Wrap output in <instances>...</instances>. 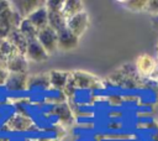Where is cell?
<instances>
[{
  "instance_id": "cell-1",
  "label": "cell",
  "mask_w": 158,
  "mask_h": 141,
  "mask_svg": "<svg viewBox=\"0 0 158 141\" xmlns=\"http://www.w3.org/2000/svg\"><path fill=\"white\" fill-rule=\"evenodd\" d=\"M75 88L79 90H90V92H99L105 89V84L101 79L96 75L84 72V70H74L70 72Z\"/></svg>"
},
{
  "instance_id": "cell-19",
  "label": "cell",
  "mask_w": 158,
  "mask_h": 141,
  "mask_svg": "<svg viewBox=\"0 0 158 141\" xmlns=\"http://www.w3.org/2000/svg\"><path fill=\"white\" fill-rule=\"evenodd\" d=\"M26 38L27 41H31V40H36L37 38V35H38V30L27 20V19H22L19 28H17Z\"/></svg>"
},
{
  "instance_id": "cell-18",
  "label": "cell",
  "mask_w": 158,
  "mask_h": 141,
  "mask_svg": "<svg viewBox=\"0 0 158 141\" xmlns=\"http://www.w3.org/2000/svg\"><path fill=\"white\" fill-rule=\"evenodd\" d=\"M48 26L56 32L67 27V19L62 12H48Z\"/></svg>"
},
{
  "instance_id": "cell-12",
  "label": "cell",
  "mask_w": 158,
  "mask_h": 141,
  "mask_svg": "<svg viewBox=\"0 0 158 141\" xmlns=\"http://www.w3.org/2000/svg\"><path fill=\"white\" fill-rule=\"evenodd\" d=\"M6 69L9 73H26L28 70V59L25 54H15L6 63Z\"/></svg>"
},
{
  "instance_id": "cell-23",
  "label": "cell",
  "mask_w": 158,
  "mask_h": 141,
  "mask_svg": "<svg viewBox=\"0 0 158 141\" xmlns=\"http://www.w3.org/2000/svg\"><path fill=\"white\" fill-rule=\"evenodd\" d=\"M9 77V72L6 68L0 67V85H5V82Z\"/></svg>"
},
{
  "instance_id": "cell-2",
  "label": "cell",
  "mask_w": 158,
  "mask_h": 141,
  "mask_svg": "<svg viewBox=\"0 0 158 141\" xmlns=\"http://www.w3.org/2000/svg\"><path fill=\"white\" fill-rule=\"evenodd\" d=\"M22 17L12 9H7L0 14V38H7V36L16 28H19Z\"/></svg>"
},
{
  "instance_id": "cell-3",
  "label": "cell",
  "mask_w": 158,
  "mask_h": 141,
  "mask_svg": "<svg viewBox=\"0 0 158 141\" xmlns=\"http://www.w3.org/2000/svg\"><path fill=\"white\" fill-rule=\"evenodd\" d=\"M4 129L9 131H30L35 129L33 120L25 113H16L11 115L4 124Z\"/></svg>"
},
{
  "instance_id": "cell-28",
  "label": "cell",
  "mask_w": 158,
  "mask_h": 141,
  "mask_svg": "<svg viewBox=\"0 0 158 141\" xmlns=\"http://www.w3.org/2000/svg\"><path fill=\"white\" fill-rule=\"evenodd\" d=\"M157 54H158V45H157Z\"/></svg>"
},
{
  "instance_id": "cell-9",
  "label": "cell",
  "mask_w": 158,
  "mask_h": 141,
  "mask_svg": "<svg viewBox=\"0 0 158 141\" xmlns=\"http://www.w3.org/2000/svg\"><path fill=\"white\" fill-rule=\"evenodd\" d=\"M11 7L22 17L26 19L35 10L44 5V1H38V0H25V1H10Z\"/></svg>"
},
{
  "instance_id": "cell-16",
  "label": "cell",
  "mask_w": 158,
  "mask_h": 141,
  "mask_svg": "<svg viewBox=\"0 0 158 141\" xmlns=\"http://www.w3.org/2000/svg\"><path fill=\"white\" fill-rule=\"evenodd\" d=\"M7 41L15 47L16 52L20 53V54H25L26 53V48H27V45H28V41L27 38L16 28L14 30L9 36H7Z\"/></svg>"
},
{
  "instance_id": "cell-15",
  "label": "cell",
  "mask_w": 158,
  "mask_h": 141,
  "mask_svg": "<svg viewBox=\"0 0 158 141\" xmlns=\"http://www.w3.org/2000/svg\"><path fill=\"white\" fill-rule=\"evenodd\" d=\"M27 89H40V90H49V74L48 73H37L33 75H28Z\"/></svg>"
},
{
  "instance_id": "cell-25",
  "label": "cell",
  "mask_w": 158,
  "mask_h": 141,
  "mask_svg": "<svg viewBox=\"0 0 158 141\" xmlns=\"http://www.w3.org/2000/svg\"><path fill=\"white\" fill-rule=\"evenodd\" d=\"M151 22H152V25L154 26V28L158 31V15H157V16H152Z\"/></svg>"
},
{
  "instance_id": "cell-22",
  "label": "cell",
  "mask_w": 158,
  "mask_h": 141,
  "mask_svg": "<svg viewBox=\"0 0 158 141\" xmlns=\"http://www.w3.org/2000/svg\"><path fill=\"white\" fill-rule=\"evenodd\" d=\"M146 11L149 12L152 16H157L158 15V1L157 0H148Z\"/></svg>"
},
{
  "instance_id": "cell-20",
  "label": "cell",
  "mask_w": 158,
  "mask_h": 141,
  "mask_svg": "<svg viewBox=\"0 0 158 141\" xmlns=\"http://www.w3.org/2000/svg\"><path fill=\"white\" fill-rule=\"evenodd\" d=\"M121 4H123L128 10L141 12V11H146L148 0H128V1H121Z\"/></svg>"
},
{
  "instance_id": "cell-24",
  "label": "cell",
  "mask_w": 158,
  "mask_h": 141,
  "mask_svg": "<svg viewBox=\"0 0 158 141\" xmlns=\"http://www.w3.org/2000/svg\"><path fill=\"white\" fill-rule=\"evenodd\" d=\"M10 7H11V2L10 1H0V14L5 12Z\"/></svg>"
},
{
  "instance_id": "cell-13",
  "label": "cell",
  "mask_w": 158,
  "mask_h": 141,
  "mask_svg": "<svg viewBox=\"0 0 158 141\" xmlns=\"http://www.w3.org/2000/svg\"><path fill=\"white\" fill-rule=\"evenodd\" d=\"M38 31L43 30L48 26V10L46 9V6H41L37 10H35L28 17H26Z\"/></svg>"
},
{
  "instance_id": "cell-14",
  "label": "cell",
  "mask_w": 158,
  "mask_h": 141,
  "mask_svg": "<svg viewBox=\"0 0 158 141\" xmlns=\"http://www.w3.org/2000/svg\"><path fill=\"white\" fill-rule=\"evenodd\" d=\"M49 74V83H51V89L63 92L69 77L70 72H64V70H51L48 72Z\"/></svg>"
},
{
  "instance_id": "cell-5",
  "label": "cell",
  "mask_w": 158,
  "mask_h": 141,
  "mask_svg": "<svg viewBox=\"0 0 158 141\" xmlns=\"http://www.w3.org/2000/svg\"><path fill=\"white\" fill-rule=\"evenodd\" d=\"M37 41L41 43V46L46 49V52L49 56L54 53L56 51H58V35L49 26L38 31Z\"/></svg>"
},
{
  "instance_id": "cell-21",
  "label": "cell",
  "mask_w": 158,
  "mask_h": 141,
  "mask_svg": "<svg viewBox=\"0 0 158 141\" xmlns=\"http://www.w3.org/2000/svg\"><path fill=\"white\" fill-rule=\"evenodd\" d=\"M63 0H49L44 1V6L48 10V12H62L63 9Z\"/></svg>"
},
{
  "instance_id": "cell-8",
  "label": "cell",
  "mask_w": 158,
  "mask_h": 141,
  "mask_svg": "<svg viewBox=\"0 0 158 141\" xmlns=\"http://www.w3.org/2000/svg\"><path fill=\"white\" fill-rule=\"evenodd\" d=\"M25 57L32 62H44L49 58V54L46 52V49L41 46V43L36 38V40L28 41Z\"/></svg>"
},
{
  "instance_id": "cell-4",
  "label": "cell",
  "mask_w": 158,
  "mask_h": 141,
  "mask_svg": "<svg viewBox=\"0 0 158 141\" xmlns=\"http://www.w3.org/2000/svg\"><path fill=\"white\" fill-rule=\"evenodd\" d=\"M136 70L143 78H153L157 70V59L149 54H139L135 62Z\"/></svg>"
},
{
  "instance_id": "cell-11",
  "label": "cell",
  "mask_w": 158,
  "mask_h": 141,
  "mask_svg": "<svg viewBox=\"0 0 158 141\" xmlns=\"http://www.w3.org/2000/svg\"><path fill=\"white\" fill-rule=\"evenodd\" d=\"M28 74L26 73H9L5 82V87L10 92H22L27 90Z\"/></svg>"
},
{
  "instance_id": "cell-6",
  "label": "cell",
  "mask_w": 158,
  "mask_h": 141,
  "mask_svg": "<svg viewBox=\"0 0 158 141\" xmlns=\"http://www.w3.org/2000/svg\"><path fill=\"white\" fill-rule=\"evenodd\" d=\"M90 24V19L86 11H83L78 15H74L67 20V28L72 31L77 37H81L83 33L88 30Z\"/></svg>"
},
{
  "instance_id": "cell-27",
  "label": "cell",
  "mask_w": 158,
  "mask_h": 141,
  "mask_svg": "<svg viewBox=\"0 0 158 141\" xmlns=\"http://www.w3.org/2000/svg\"><path fill=\"white\" fill-rule=\"evenodd\" d=\"M0 141H9L7 139H0Z\"/></svg>"
},
{
  "instance_id": "cell-7",
  "label": "cell",
  "mask_w": 158,
  "mask_h": 141,
  "mask_svg": "<svg viewBox=\"0 0 158 141\" xmlns=\"http://www.w3.org/2000/svg\"><path fill=\"white\" fill-rule=\"evenodd\" d=\"M51 113H52L54 116H57L58 124H60V125H63V126H69V125H73V124L75 122V116H74L73 110H72V108L69 106L68 101L52 105Z\"/></svg>"
},
{
  "instance_id": "cell-10",
  "label": "cell",
  "mask_w": 158,
  "mask_h": 141,
  "mask_svg": "<svg viewBox=\"0 0 158 141\" xmlns=\"http://www.w3.org/2000/svg\"><path fill=\"white\" fill-rule=\"evenodd\" d=\"M58 35V49L60 51H72L75 49L79 45V37H77L72 31H69L67 27L62 31L57 32Z\"/></svg>"
},
{
  "instance_id": "cell-17",
  "label": "cell",
  "mask_w": 158,
  "mask_h": 141,
  "mask_svg": "<svg viewBox=\"0 0 158 141\" xmlns=\"http://www.w3.org/2000/svg\"><path fill=\"white\" fill-rule=\"evenodd\" d=\"M83 11H85L84 10V2L78 1V0H65L63 4V9H62V14L64 15V17L67 20L74 15L83 12Z\"/></svg>"
},
{
  "instance_id": "cell-26",
  "label": "cell",
  "mask_w": 158,
  "mask_h": 141,
  "mask_svg": "<svg viewBox=\"0 0 158 141\" xmlns=\"http://www.w3.org/2000/svg\"><path fill=\"white\" fill-rule=\"evenodd\" d=\"M156 59H157V70H156V75H154V79H156V80H158V57H157Z\"/></svg>"
}]
</instances>
